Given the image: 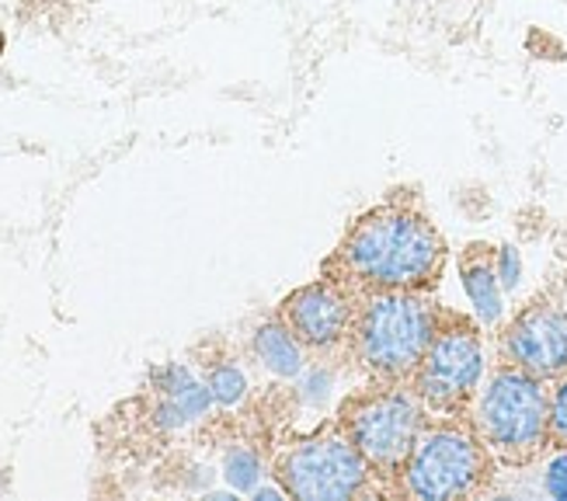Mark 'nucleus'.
Instances as JSON below:
<instances>
[{
	"mask_svg": "<svg viewBox=\"0 0 567 501\" xmlns=\"http://www.w3.org/2000/svg\"><path fill=\"white\" fill-rule=\"evenodd\" d=\"M495 272H498V279H502L505 296L519 289V286H523V272H526V265H523V250L515 247V244H498V247H495Z\"/></svg>",
	"mask_w": 567,
	"mask_h": 501,
	"instance_id": "obj_16",
	"label": "nucleus"
},
{
	"mask_svg": "<svg viewBox=\"0 0 567 501\" xmlns=\"http://www.w3.org/2000/svg\"><path fill=\"white\" fill-rule=\"evenodd\" d=\"M442 310L422 289L365 293L355 310L352 352L380 384H408L439 331Z\"/></svg>",
	"mask_w": 567,
	"mask_h": 501,
	"instance_id": "obj_2",
	"label": "nucleus"
},
{
	"mask_svg": "<svg viewBox=\"0 0 567 501\" xmlns=\"http://www.w3.org/2000/svg\"><path fill=\"white\" fill-rule=\"evenodd\" d=\"M471 425L487 446L491 460L505 467H526L550 446V390L547 380L519 369L498 366L474 397Z\"/></svg>",
	"mask_w": 567,
	"mask_h": 501,
	"instance_id": "obj_3",
	"label": "nucleus"
},
{
	"mask_svg": "<svg viewBox=\"0 0 567 501\" xmlns=\"http://www.w3.org/2000/svg\"><path fill=\"white\" fill-rule=\"evenodd\" d=\"M206 387L213 393V405L219 408H237L244 397H248V372L240 369L234 359H219L206 372Z\"/></svg>",
	"mask_w": 567,
	"mask_h": 501,
	"instance_id": "obj_13",
	"label": "nucleus"
},
{
	"mask_svg": "<svg viewBox=\"0 0 567 501\" xmlns=\"http://www.w3.org/2000/svg\"><path fill=\"white\" fill-rule=\"evenodd\" d=\"M334 390V372L331 366H307L300 376H296V393L307 408H324Z\"/></svg>",
	"mask_w": 567,
	"mask_h": 501,
	"instance_id": "obj_14",
	"label": "nucleus"
},
{
	"mask_svg": "<svg viewBox=\"0 0 567 501\" xmlns=\"http://www.w3.org/2000/svg\"><path fill=\"white\" fill-rule=\"evenodd\" d=\"M484 376L487 352L474 320L460 314H442L429 352L411 376V390L417 393V400L432 415L456 418L477 397Z\"/></svg>",
	"mask_w": 567,
	"mask_h": 501,
	"instance_id": "obj_6",
	"label": "nucleus"
},
{
	"mask_svg": "<svg viewBox=\"0 0 567 501\" xmlns=\"http://www.w3.org/2000/svg\"><path fill=\"white\" fill-rule=\"evenodd\" d=\"M460 286L471 299V310L481 328H498L505 320V289L495 272V250L471 244L460 258Z\"/></svg>",
	"mask_w": 567,
	"mask_h": 501,
	"instance_id": "obj_10",
	"label": "nucleus"
},
{
	"mask_svg": "<svg viewBox=\"0 0 567 501\" xmlns=\"http://www.w3.org/2000/svg\"><path fill=\"white\" fill-rule=\"evenodd\" d=\"M446 265V241L435 223L411 206H380L352 223V231L338 244L331 268L341 272V283L380 293V289H429Z\"/></svg>",
	"mask_w": 567,
	"mask_h": 501,
	"instance_id": "obj_1",
	"label": "nucleus"
},
{
	"mask_svg": "<svg viewBox=\"0 0 567 501\" xmlns=\"http://www.w3.org/2000/svg\"><path fill=\"white\" fill-rule=\"evenodd\" d=\"M539 488L554 501H567V446H557L539 473Z\"/></svg>",
	"mask_w": 567,
	"mask_h": 501,
	"instance_id": "obj_15",
	"label": "nucleus"
},
{
	"mask_svg": "<svg viewBox=\"0 0 567 501\" xmlns=\"http://www.w3.org/2000/svg\"><path fill=\"white\" fill-rule=\"evenodd\" d=\"M502 356L539 380H557L567 372V307L536 299L519 310L502 331Z\"/></svg>",
	"mask_w": 567,
	"mask_h": 501,
	"instance_id": "obj_9",
	"label": "nucleus"
},
{
	"mask_svg": "<svg viewBox=\"0 0 567 501\" xmlns=\"http://www.w3.org/2000/svg\"><path fill=\"white\" fill-rule=\"evenodd\" d=\"M251 352L261 362V369L272 372L276 380L296 384V376L307 369V348L300 338L292 335V328L282 317L258 324L255 335H251Z\"/></svg>",
	"mask_w": 567,
	"mask_h": 501,
	"instance_id": "obj_11",
	"label": "nucleus"
},
{
	"mask_svg": "<svg viewBox=\"0 0 567 501\" xmlns=\"http://www.w3.org/2000/svg\"><path fill=\"white\" fill-rule=\"evenodd\" d=\"M219 473H224V481L237 494H251L268 478L265 460L255 453L251 446H230L227 453H224V467H219Z\"/></svg>",
	"mask_w": 567,
	"mask_h": 501,
	"instance_id": "obj_12",
	"label": "nucleus"
},
{
	"mask_svg": "<svg viewBox=\"0 0 567 501\" xmlns=\"http://www.w3.org/2000/svg\"><path fill=\"white\" fill-rule=\"evenodd\" d=\"M276 478L289 498L349 501L369 491L373 467L344 432H317L286 449L276 463Z\"/></svg>",
	"mask_w": 567,
	"mask_h": 501,
	"instance_id": "obj_7",
	"label": "nucleus"
},
{
	"mask_svg": "<svg viewBox=\"0 0 567 501\" xmlns=\"http://www.w3.org/2000/svg\"><path fill=\"white\" fill-rule=\"evenodd\" d=\"M491 478V453L471 421L425 425L398 481L401 494L417 501L471 498Z\"/></svg>",
	"mask_w": 567,
	"mask_h": 501,
	"instance_id": "obj_4",
	"label": "nucleus"
},
{
	"mask_svg": "<svg viewBox=\"0 0 567 501\" xmlns=\"http://www.w3.org/2000/svg\"><path fill=\"white\" fill-rule=\"evenodd\" d=\"M251 498H258V501H279V498H289V494H286V488H282V484H279V488L258 484V488L251 491Z\"/></svg>",
	"mask_w": 567,
	"mask_h": 501,
	"instance_id": "obj_18",
	"label": "nucleus"
},
{
	"mask_svg": "<svg viewBox=\"0 0 567 501\" xmlns=\"http://www.w3.org/2000/svg\"><path fill=\"white\" fill-rule=\"evenodd\" d=\"M355 296L341 279L307 283L282 299V320L303 341L307 352L331 356L352 341L355 328Z\"/></svg>",
	"mask_w": 567,
	"mask_h": 501,
	"instance_id": "obj_8",
	"label": "nucleus"
},
{
	"mask_svg": "<svg viewBox=\"0 0 567 501\" xmlns=\"http://www.w3.org/2000/svg\"><path fill=\"white\" fill-rule=\"evenodd\" d=\"M425 429V405L404 384H386L383 390L359 393L341 411V432L373 467V473L398 478L411 449Z\"/></svg>",
	"mask_w": 567,
	"mask_h": 501,
	"instance_id": "obj_5",
	"label": "nucleus"
},
{
	"mask_svg": "<svg viewBox=\"0 0 567 501\" xmlns=\"http://www.w3.org/2000/svg\"><path fill=\"white\" fill-rule=\"evenodd\" d=\"M550 446H567V372L550 387Z\"/></svg>",
	"mask_w": 567,
	"mask_h": 501,
	"instance_id": "obj_17",
	"label": "nucleus"
}]
</instances>
